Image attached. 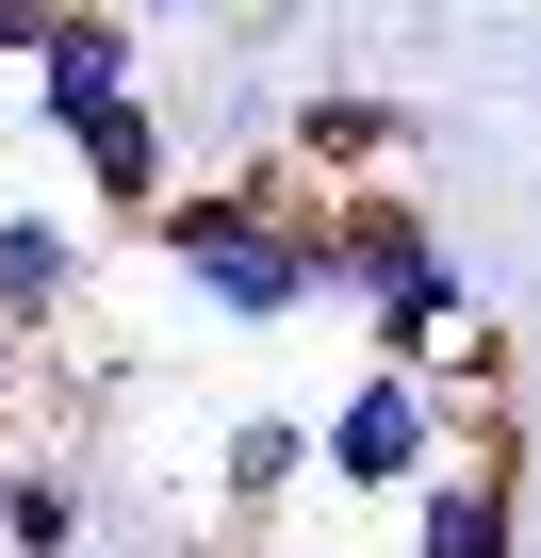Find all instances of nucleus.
<instances>
[{
	"mask_svg": "<svg viewBox=\"0 0 541 558\" xmlns=\"http://www.w3.org/2000/svg\"><path fill=\"white\" fill-rule=\"evenodd\" d=\"M312 214H329V197H312L296 165H230V181H181V197L148 214V246L181 263L197 313H230V329H296V313H329Z\"/></svg>",
	"mask_w": 541,
	"mask_h": 558,
	"instance_id": "nucleus-1",
	"label": "nucleus"
},
{
	"mask_svg": "<svg viewBox=\"0 0 541 558\" xmlns=\"http://www.w3.org/2000/svg\"><path fill=\"white\" fill-rule=\"evenodd\" d=\"M443 444H459V411H443L427 378H394V362H361V378L329 395V427H312L329 493H378V509H410V493L443 476Z\"/></svg>",
	"mask_w": 541,
	"mask_h": 558,
	"instance_id": "nucleus-2",
	"label": "nucleus"
},
{
	"mask_svg": "<svg viewBox=\"0 0 541 558\" xmlns=\"http://www.w3.org/2000/svg\"><path fill=\"white\" fill-rule=\"evenodd\" d=\"M410 558H525V427L476 411V444H443V476L410 493Z\"/></svg>",
	"mask_w": 541,
	"mask_h": 558,
	"instance_id": "nucleus-3",
	"label": "nucleus"
},
{
	"mask_svg": "<svg viewBox=\"0 0 541 558\" xmlns=\"http://www.w3.org/2000/svg\"><path fill=\"white\" fill-rule=\"evenodd\" d=\"M312 263H329V296L361 313V296H394L410 263H443V230H427V197H410V181H345V197L312 214Z\"/></svg>",
	"mask_w": 541,
	"mask_h": 558,
	"instance_id": "nucleus-4",
	"label": "nucleus"
},
{
	"mask_svg": "<svg viewBox=\"0 0 541 558\" xmlns=\"http://www.w3.org/2000/svg\"><path fill=\"white\" fill-rule=\"evenodd\" d=\"M17 83H34V132L66 148L83 116H115V99L148 83V50H132V17H115V0H66V17H50V50H34Z\"/></svg>",
	"mask_w": 541,
	"mask_h": 558,
	"instance_id": "nucleus-5",
	"label": "nucleus"
},
{
	"mask_svg": "<svg viewBox=\"0 0 541 558\" xmlns=\"http://www.w3.org/2000/svg\"><path fill=\"white\" fill-rule=\"evenodd\" d=\"M83 279H99V246H83L66 197H0V329L50 345V329L83 313Z\"/></svg>",
	"mask_w": 541,
	"mask_h": 558,
	"instance_id": "nucleus-6",
	"label": "nucleus"
},
{
	"mask_svg": "<svg viewBox=\"0 0 541 558\" xmlns=\"http://www.w3.org/2000/svg\"><path fill=\"white\" fill-rule=\"evenodd\" d=\"M66 181H83L99 214H132V230H148V214L181 197V116H164V99L132 83L115 116H83V132H66Z\"/></svg>",
	"mask_w": 541,
	"mask_h": 558,
	"instance_id": "nucleus-7",
	"label": "nucleus"
},
{
	"mask_svg": "<svg viewBox=\"0 0 541 558\" xmlns=\"http://www.w3.org/2000/svg\"><path fill=\"white\" fill-rule=\"evenodd\" d=\"M410 132H427L410 99H296V116H280V165H296L312 197H345V181H394Z\"/></svg>",
	"mask_w": 541,
	"mask_h": 558,
	"instance_id": "nucleus-8",
	"label": "nucleus"
},
{
	"mask_svg": "<svg viewBox=\"0 0 541 558\" xmlns=\"http://www.w3.org/2000/svg\"><path fill=\"white\" fill-rule=\"evenodd\" d=\"M83 460L66 444H0V558H83Z\"/></svg>",
	"mask_w": 541,
	"mask_h": 558,
	"instance_id": "nucleus-9",
	"label": "nucleus"
},
{
	"mask_svg": "<svg viewBox=\"0 0 541 558\" xmlns=\"http://www.w3.org/2000/svg\"><path fill=\"white\" fill-rule=\"evenodd\" d=\"M213 476H230V509H280V493H296V476H312V427H296V411H246V427H230V460H213Z\"/></svg>",
	"mask_w": 541,
	"mask_h": 558,
	"instance_id": "nucleus-10",
	"label": "nucleus"
},
{
	"mask_svg": "<svg viewBox=\"0 0 541 558\" xmlns=\"http://www.w3.org/2000/svg\"><path fill=\"white\" fill-rule=\"evenodd\" d=\"M50 17H66V0H0V66H34V50H50Z\"/></svg>",
	"mask_w": 541,
	"mask_h": 558,
	"instance_id": "nucleus-11",
	"label": "nucleus"
},
{
	"mask_svg": "<svg viewBox=\"0 0 541 558\" xmlns=\"http://www.w3.org/2000/svg\"><path fill=\"white\" fill-rule=\"evenodd\" d=\"M34 362H50V345H17V329H0V411H17V395H34Z\"/></svg>",
	"mask_w": 541,
	"mask_h": 558,
	"instance_id": "nucleus-12",
	"label": "nucleus"
},
{
	"mask_svg": "<svg viewBox=\"0 0 541 558\" xmlns=\"http://www.w3.org/2000/svg\"><path fill=\"white\" fill-rule=\"evenodd\" d=\"M115 17H213V0H115Z\"/></svg>",
	"mask_w": 541,
	"mask_h": 558,
	"instance_id": "nucleus-13",
	"label": "nucleus"
}]
</instances>
